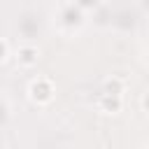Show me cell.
Returning a JSON list of instances; mask_svg holds the SVG:
<instances>
[{
    "mask_svg": "<svg viewBox=\"0 0 149 149\" xmlns=\"http://www.w3.org/2000/svg\"><path fill=\"white\" fill-rule=\"evenodd\" d=\"M35 54H37L35 49H23V51H21V63H23V65L35 63V61H37V58H35Z\"/></svg>",
    "mask_w": 149,
    "mask_h": 149,
    "instance_id": "obj_1",
    "label": "cell"
},
{
    "mask_svg": "<svg viewBox=\"0 0 149 149\" xmlns=\"http://www.w3.org/2000/svg\"><path fill=\"white\" fill-rule=\"evenodd\" d=\"M2 58H5V44L0 42V61H2Z\"/></svg>",
    "mask_w": 149,
    "mask_h": 149,
    "instance_id": "obj_2",
    "label": "cell"
}]
</instances>
